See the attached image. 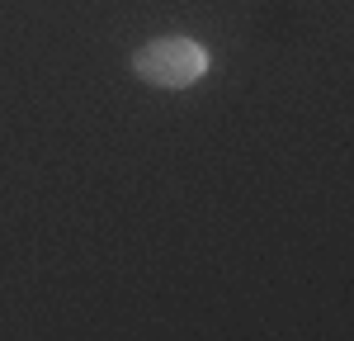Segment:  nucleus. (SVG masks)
<instances>
[{
	"instance_id": "nucleus-1",
	"label": "nucleus",
	"mask_w": 354,
	"mask_h": 341,
	"mask_svg": "<svg viewBox=\"0 0 354 341\" xmlns=\"http://www.w3.org/2000/svg\"><path fill=\"white\" fill-rule=\"evenodd\" d=\"M133 71L156 90H185V85L203 81L208 71V48L194 38H156L147 48H137Z\"/></svg>"
}]
</instances>
